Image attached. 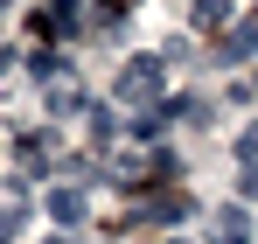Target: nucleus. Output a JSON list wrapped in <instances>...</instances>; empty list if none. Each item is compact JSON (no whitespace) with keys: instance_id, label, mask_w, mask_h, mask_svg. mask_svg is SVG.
Masks as SVG:
<instances>
[{"instance_id":"2","label":"nucleus","mask_w":258,"mask_h":244,"mask_svg":"<svg viewBox=\"0 0 258 244\" xmlns=\"http://www.w3.org/2000/svg\"><path fill=\"white\" fill-rule=\"evenodd\" d=\"M210 230H216L210 244H251V216L230 203V209H216V216H210Z\"/></svg>"},{"instance_id":"1","label":"nucleus","mask_w":258,"mask_h":244,"mask_svg":"<svg viewBox=\"0 0 258 244\" xmlns=\"http://www.w3.org/2000/svg\"><path fill=\"white\" fill-rule=\"evenodd\" d=\"M168 91V70H161V56H133L126 70H119V84H112V98L119 105H154Z\"/></svg>"},{"instance_id":"3","label":"nucleus","mask_w":258,"mask_h":244,"mask_svg":"<svg viewBox=\"0 0 258 244\" xmlns=\"http://www.w3.org/2000/svg\"><path fill=\"white\" fill-rule=\"evenodd\" d=\"M49 216H56V223H77V216H84V196H77V189H49Z\"/></svg>"},{"instance_id":"4","label":"nucleus","mask_w":258,"mask_h":244,"mask_svg":"<svg viewBox=\"0 0 258 244\" xmlns=\"http://www.w3.org/2000/svg\"><path fill=\"white\" fill-rule=\"evenodd\" d=\"M251 49H258V21H237L223 35V56H251Z\"/></svg>"},{"instance_id":"5","label":"nucleus","mask_w":258,"mask_h":244,"mask_svg":"<svg viewBox=\"0 0 258 244\" xmlns=\"http://www.w3.org/2000/svg\"><path fill=\"white\" fill-rule=\"evenodd\" d=\"M196 21H203V28H223V21H230V0H196Z\"/></svg>"}]
</instances>
